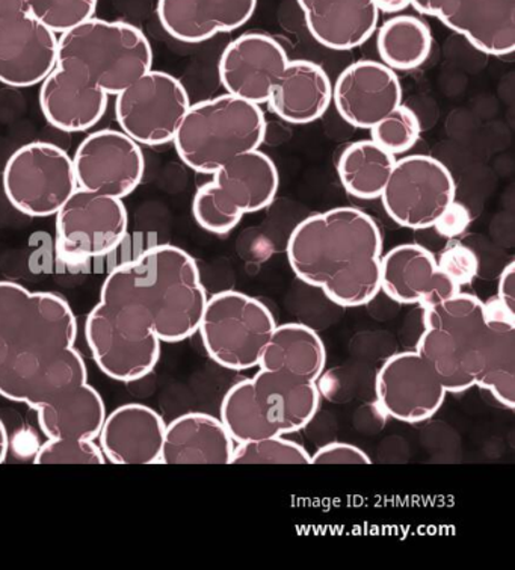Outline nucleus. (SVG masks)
<instances>
[{"label": "nucleus", "instance_id": "nucleus-1", "mask_svg": "<svg viewBox=\"0 0 515 570\" xmlns=\"http://www.w3.org/2000/svg\"><path fill=\"white\" fill-rule=\"evenodd\" d=\"M78 323L65 298L0 282V395L37 412L48 438L36 464H103L96 445L107 416L76 350Z\"/></svg>", "mask_w": 515, "mask_h": 570}, {"label": "nucleus", "instance_id": "nucleus-2", "mask_svg": "<svg viewBox=\"0 0 515 570\" xmlns=\"http://www.w3.org/2000/svg\"><path fill=\"white\" fill-rule=\"evenodd\" d=\"M206 303L197 262L179 247L160 244L118 265L87 318L96 365L117 382L147 377L158 365L160 342L196 335Z\"/></svg>", "mask_w": 515, "mask_h": 570}, {"label": "nucleus", "instance_id": "nucleus-3", "mask_svg": "<svg viewBox=\"0 0 515 570\" xmlns=\"http://www.w3.org/2000/svg\"><path fill=\"white\" fill-rule=\"evenodd\" d=\"M286 253L295 276L323 289L337 306H366L382 291V230L360 209L336 208L303 219Z\"/></svg>", "mask_w": 515, "mask_h": 570}, {"label": "nucleus", "instance_id": "nucleus-4", "mask_svg": "<svg viewBox=\"0 0 515 570\" xmlns=\"http://www.w3.org/2000/svg\"><path fill=\"white\" fill-rule=\"evenodd\" d=\"M219 79L229 95L269 109L290 125L314 124L333 100V86L323 67L289 59L276 38L244 33L219 59Z\"/></svg>", "mask_w": 515, "mask_h": 570}, {"label": "nucleus", "instance_id": "nucleus-5", "mask_svg": "<svg viewBox=\"0 0 515 570\" xmlns=\"http://www.w3.org/2000/svg\"><path fill=\"white\" fill-rule=\"evenodd\" d=\"M424 325L417 352L430 363L446 392L462 394L478 387L493 344L484 302L458 293L424 309Z\"/></svg>", "mask_w": 515, "mask_h": 570}, {"label": "nucleus", "instance_id": "nucleus-6", "mask_svg": "<svg viewBox=\"0 0 515 570\" xmlns=\"http://www.w3.org/2000/svg\"><path fill=\"white\" fill-rule=\"evenodd\" d=\"M319 399L315 383L260 370L224 396L221 422L235 443L285 436L310 424Z\"/></svg>", "mask_w": 515, "mask_h": 570}, {"label": "nucleus", "instance_id": "nucleus-7", "mask_svg": "<svg viewBox=\"0 0 515 570\" xmlns=\"http://www.w3.org/2000/svg\"><path fill=\"white\" fill-rule=\"evenodd\" d=\"M265 138L266 120L259 105L227 92L191 105L172 142L185 166L214 175L238 156L259 150Z\"/></svg>", "mask_w": 515, "mask_h": 570}, {"label": "nucleus", "instance_id": "nucleus-8", "mask_svg": "<svg viewBox=\"0 0 515 570\" xmlns=\"http://www.w3.org/2000/svg\"><path fill=\"white\" fill-rule=\"evenodd\" d=\"M58 58L78 67L108 96H117L151 70L153 50L146 33L133 24L92 17L61 33Z\"/></svg>", "mask_w": 515, "mask_h": 570}, {"label": "nucleus", "instance_id": "nucleus-9", "mask_svg": "<svg viewBox=\"0 0 515 570\" xmlns=\"http://www.w3.org/2000/svg\"><path fill=\"white\" fill-rule=\"evenodd\" d=\"M212 176L198 188L192 214L202 229L217 235L234 230L245 214L268 208L280 185L276 164L260 150L238 156Z\"/></svg>", "mask_w": 515, "mask_h": 570}, {"label": "nucleus", "instance_id": "nucleus-10", "mask_svg": "<svg viewBox=\"0 0 515 570\" xmlns=\"http://www.w3.org/2000/svg\"><path fill=\"white\" fill-rule=\"evenodd\" d=\"M277 323L259 299L238 291H221L206 303L198 332L215 363L231 371L259 366Z\"/></svg>", "mask_w": 515, "mask_h": 570}, {"label": "nucleus", "instance_id": "nucleus-11", "mask_svg": "<svg viewBox=\"0 0 515 570\" xmlns=\"http://www.w3.org/2000/svg\"><path fill=\"white\" fill-rule=\"evenodd\" d=\"M76 188L73 158L52 142L36 141L20 147L3 170L8 202L28 217L57 215Z\"/></svg>", "mask_w": 515, "mask_h": 570}, {"label": "nucleus", "instance_id": "nucleus-12", "mask_svg": "<svg viewBox=\"0 0 515 570\" xmlns=\"http://www.w3.org/2000/svg\"><path fill=\"white\" fill-rule=\"evenodd\" d=\"M129 215L121 198L76 188L57 214L55 248L69 265L107 256L128 236Z\"/></svg>", "mask_w": 515, "mask_h": 570}, {"label": "nucleus", "instance_id": "nucleus-13", "mask_svg": "<svg viewBox=\"0 0 515 570\" xmlns=\"http://www.w3.org/2000/svg\"><path fill=\"white\" fill-rule=\"evenodd\" d=\"M116 97L121 132L147 147L171 142L191 107L187 88L165 71H147Z\"/></svg>", "mask_w": 515, "mask_h": 570}, {"label": "nucleus", "instance_id": "nucleus-14", "mask_svg": "<svg viewBox=\"0 0 515 570\" xmlns=\"http://www.w3.org/2000/svg\"><path fill=\"white\" fill-rule=\"evenodd\" d=\"M457 185L449 168L426 155L396 160L383 189L388 217L407 229H429L455 200Z\"/></svg>", "mask_w": 515, "mask_h": 570}, {"label": "nucleus", "instance_id": "nucleus-15", "mask_svg": "<svg viewBox=\"0 0 515 570\" xmlns=\"http://www.w3.org/2000/svg\"><path fill=\"white\" fill-rule=\"evenodd\" d=\"M73 166L78 188L121 200L139 187L146 171L141 147L112 129L88 135L76 150Z\"/></svg>", "mask_w": 515, "mask_h": 570}, {"label": "nucleus", "instance_id": "nucleus-16", "mask_svg": "<svg viewBox=\"0 0 515 570\" xmlns=\"http://www.w3.org/2000/svg\"><path fill=\"white\" fill-rule=\"evenodd\" d=\"M379 409L396 421L417 424L436 415L447 394L430 363L419 352L395 354L375 380Z\"/></svg>", "mask_w": 515, "mask_h": 570}, {"label": "nucleus", "instance_id": "nucleus-17", "mask_svg": "<svg viewBox=\"0 0 515 570\" xmlns=\"http://www.w3.org/2000/svg\"><path fill=\"white\" fill-rule=\"evenodd\" d=\"M420 14L437 17L481 52L505 57L515 49V0H409Z\"/></svg>", "mask_w": 515, "mask_h": 570}, {"label": "nucleus", "instance_id": "nucleus-18", "mask_svg": "<svg viewBox=\"0 0 515 570\" xmlns=\"http://www.w3.org/2000/svg\"><path fill=\"white\" fill-rule=\"evenodd\" d=\"M57 33L29 11L0 23V82L11 88L36 87L57 66Z\"/></svg>", "mask_w": 515, "mask_h": 570}, {"label": "nucleus", "instance_id": "nucleus-19", "mask_svg": "<svg viewBox=\"0 0 515 570\" xmlns=\"http://www.w3.org/2000/svg\"><path fill=\"white\" fill-rule=\"evenodd\" d=\"M333 99L346 124L370 130L403 105V87L395 70L382 62L360 61L341 71Z\"/></svg>", "mask_w": 515, "mask_h": 570}, {"label": "nucleus", "instance_id": "nucleus-20", "mask_svg": "<svg viewBox=\"0 0 515 570\" xmlns=\"http://www.w3.org/2000/svg\"><path fill=\"white\" fill-rule=\"evenodd\" d=\"M109 96L90 82L82 71L66 59L41 82L40 107L50 126L62 132H86L107 112Z\"/></svg>", "mask_w": 515, "mask_h": 570}, {"label": "nucleus", "instance_id": "nucleus-21", "mask_svg": "<svg viewBox=\"0 0 515 570\" xmlns=\"http://www.w3.org/2000/svg\"><path fill=\"white\" fill-rule=\"evenodd\" d=\"M382 289L394 302L419 304L422 309L462 293L438 268L433 253L417 244H403L383 256Z\"/></svg>", "mask_w": 515, "mask_h": 570}, {"label": "nucleus", "instance_id": "nucleus-22", "mask_svg": "<svg viewBox=\"0 0 515 570\" xmlns=\"http://www.w3.org/2000/svg\"><path fill=\"white\" fill-rule=\"evenodd\" d=\"M256 8L257 0H159L158 17L168 36L196 45L244 27Z\"/></svg>", "mask_w": 515, "mask_h": 570}, {"label": "nucleus", "instance_id": "nucleus-23", "mask_svg": "<svg viewBox=\"0 0 515 570\" xmlns=\"http://www.w3.org/2000/svg\"><path fill=\"white\" fill-rule=\"evenodd\" d=\"M165 422L142 404H126L105 416L100 450L113 464H155L162 453Z\"/></svg>", "mask_w": 515, "mask_h": 570}, {"label": "nucleus", "instance_id": "nucleus-24", "mask_svg": "<svg viewBox=\"0 0 515 570\" xmlns=\"http://www.w3.org/2000/svg\"><path fill=\"white\" fill-rule=\"evenodd\" d=\"M311 37L331 50H353L377 31L375 0H298Z\"/></svg>", "mask_w": 515, "mask_h": 570}, {"label": "nucleus", "instance_id": "nucleus-25", "mask_svg": "<svg viewBox=\"0 0 515 570\" xmlns=\"http://www.w3.org/2000/svg\"><path fill=\"white\" fill-rule=\"evenodd\" d=\"M235 441L221 420L187 413L165 426L162 464H230Z\"/></svg>", "mask_w": 515, "mask_h": 570}, {"label": "nucleus", "instance_id": "nucleus-26", "mask_svg": "<svg viewBox=\"0 0 515 570\" xmlns=\"http://www.w3.org/2000/svg\"><path fill=\"white\" fill-rule=\"evenodd\" d=\"M327 362L324 342L304 324L277 325L259 362L260 370L276 371L315 383Z\"/></svg>", "mask_w": 515, "mask_h": 570}, {"label": "nucleus", "instance_id": "nucleus-27", "mask_svg": "<svg viewBox=\"0 0 515 570\" xmlns=\"http://www.w3.org/2000/svg\"><path fill=\"white\" fill-rule=\"evenodd\" d=\"M395 163V155L365 139L346 147L337 170L346 191L362 200H374L382 197Z\"/></svg>", "mask_w": 515, "mask_h": 570}, {"label": "nucleus", "instance_id": "nucleus-28", "mask_svg": "<svg viewBox=\"0 0 515 570\" xmlns=\"http://www.w3.org/2000/svg\"><path fill=\"white\" fill-rule=\"evenodd\" d=\"M377 48L388 69L415 70L428 59L433 36L417 17L395 16L379 28Z\"/></svg>", "mask_w": 515, "mask_h": 570}, {"label": "nucleus", "instance_id": "nucleus-29", "mask_svg": "<svg viewBox=\"0 0 515 570\" xmlns=\"http://www.w3.org/2000/svg\"><path fill=\"white\" fill-rule=\"evenodd\" d=\"M487 321L493 325V344L478 387L489 392L504 407L514 411L515 320L487 318Z\"/></svg>", "mask_w": 515, "mask_h": 570}, {"label": "nucleus", "instance_id": "nucleus-30", "mask_svg": "<svg viewBox=\"0 0 515 570\" xmlns=\"http://www.w3.org/2000/svg\"><path fill=\"white\" fill-rule=\"evenodd\" d=\"M311 455L283 436L238 443L230 464H308Z\"/></svg>", "mask_w": 515, "mask_h": 570}, {"label": "nucleus", "instance_id": "nucleus-31", "mask_svg": "<svg viewBox=\"0 0 515 570\" xmlns=\"http://www.w3.org/2000/svg\"><path fill=\"white\" fill-rule=\"evenodd\" d=\"M99 0H27L28 11L55 33H65L96 14Z\"/></svg>", "mask_w": 515, "mask_h": 570}, {"label": "nucleus", "instance_id": "nucleus-32", "mask_svg": "<svg viewBox=\"0 0 515 570\" xmlns=\"http://www.w3.org/2000/svg\"><path fill=\"white\" fill-rule=\"evenodd\" d=\"M420 132L419 118L404 105H399L370 129L373 141L395 156L413 149L419 141Z\"/></svg>", "mask_w": 515, "mask_h": 570}, {"label": "nucleus", "instance_id": "nucleus-33", "mask_svg": "<svg viewBox=\"0 0 515 570\" xmlns=\"http://www.w3.org/2000/svg\"><path fill=\"white\" fill-rule=\"evenodd\" d=\"M437 265L459 289L471 285L479 272V259L476 253L459 243L450 244L445 248L438 257Z\"/></svg>", "mask_w": 515, "mask_h": 570}, {"label": "nucleus", "instance_id": "nucleus-34", "mask_svg": "<svg viewBox=\"0 0 515 570\" xmlns=\"http://www.w3.org/2000/svg\"><path fill=\"white\" fill-rule=\"evenodd\" d=\"M314 464H369V455L358 446L351 445V443H328L316 451L315 455H311V462Z\"/></svg>", "mask_w": 515, "mask_h": 570}, {"label": "nucleus", "instance_id": "nucleus-35", "mask_svg": "<svg viewBox=\"0 0 515 570\" xmlns=\"http://www.w3.org/2000/svg\"><path fill=\"white\" fill-rule=\"evenodd\" d=\"M471 210H468L463 203L454 200L443 210L433 227L443 238L454 239L463 235L464 232L467 230V227L471 226Z\"/></svg>", "mask_w": 515, "mask_h": 570}, {"label": "nucleus", "instance_id": "nucleus-36", "mask_svg": "<svg viewBox=\"0 0 515 570\" xmlns=\"http://www.w3.org/2000/svg\"><path fill=\"white\" fill-rule=\"evenodd\" d=\"M497 298H499L509 311L515 312V262H511L509 265H506L504 273H502Z\"/></svg>", "mask_w": 515, "mask_h": 570}, {"label": "nucleus", "instance_id": "nucleus-37", "mask_svg": "<svg viewBox=\"0 0 515 570\" xmlns=\"http://www.w3.org/2000/svg\"><path fill=\"white\" fill-rule=\"evenodd\" d=\"M23 11H28L27 0H0V23Z\"/></svg>", "mask_w": 515, "mask_h": 570}, {"label": "nucleus", "instance_id": "nucleus-38", "mask_svg": "<svg viewBox=\"0 0 515 570\" xmlns=\"http://www.w3.org/2000/svg\"><path fill=\"white\" fill-rule=\"evenodd\" d=\"M379 12H386V14H396V12L404 11L405 8L409 7V0H375Z\"/></svg>", "mask_w": 515, "mask_h": 570}, {"label": "nucleus", "instance_id": "nucleus-39", "mask_svg": "<svg viewBox=\"0 0 515 570\" xmlns=\"http://www.w3.org/2000/svg\"><path fill=\"white\" fill-rule=\"evenodd\" d=\"M8 433L6 425H3V422L0 421V463L6 462L7 454H8Z\"/></svg>", "mask_w": 515, "mask_h": 570}]
</instances>
